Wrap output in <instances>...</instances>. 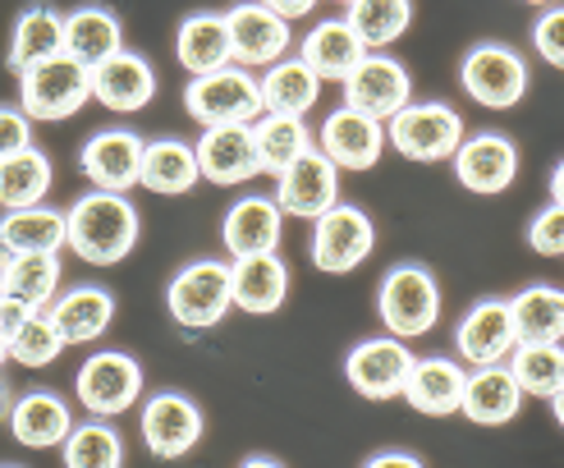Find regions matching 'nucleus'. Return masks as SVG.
<instances>
[{"label": "nucleus", "mask_w": 564, "mask_h": 468, "mask_svg": "<svg viewBox=\"0 0 564 468\" xmlns=\"http://www.w3.org/2000/svg\"><path fill=\"white\" fill-rule=\"evenodd\" d=\"M138 230H143V220H138V207L124 193L93 188L65 211V248L88 266L124 262L138 243Z\"/></svg>", "instance_id": "f257e3e1"}, {"label": "nucleus", "mask_w": 564, "mask_h": 468, "mask_svg": "<svg viewBox=\"0 0 564 468\" xmlns=\"http://www.w3.org/2000/svg\"><path fill=\"white\" fill-rule=\"evenodd\" d=\"M377 317L386 336L394 340H422L441 322V285L422 262H400L381 275L377 285Z\"/></svg>", "instance_id": "f03ea898"}, {"label": "nucleus", "mask_w": 564, "mask_h": 468, "mask_svg": "<svg viewBox=\"0 0 564 468\" xmlns=\"http://www.w3.org/2000/svg\"><path fill=\"white\" fill-rule=\"evenodd\" d=\"M88 101H93V74L65 51L19 74V110L28 120H42V124L69 120Z\"/></svg>", "instance_id": "7ed1b4c3"}, {"label": "nucleus", "mask_w": 564, "mask_h": 468, "mask_svg": "<svg viewBox=\"0 0 564 468\" xmlns=\"http://www.w3.org/2000/svg\"><path fill=\"white\" fill-rule=\"evenodd\" d=\"M143 363H138L133 353L124 349H93L88 358H83V368L74 377V395L83 404V413L88 418H120V413H129L138 400H143Z\"/></svg>", "instance_id": "20e7f679"}, {"label": "nucleus", "mask_w": 564, "mask_h": 468, "mask_svg": "<svg viewBox=\"0 0 564 468\" xmlns=\"http://www.w3.org/2000/svg\"><path fill=\"white\" fill-rule=\"evenodd\" d=\"M165 308H171L175 326L184 330H212L235 308V285H230V262L225 258H197L175 271V281L165 285Z\"/></svg>", "instance_id": "39448f33"}, {"label": "nucleus", "mask_w": 564, "mask_h": 468, "mask_svg": "<svg viewBox=\"0 0 564 468\" xmlns=\"http://www.w3.org/2000/svg\"><path fill=\"white\" fill-rule=\"evenodd\" d=\"M386 143L409 161H449L464 143V116L445 101H409L386 120Z\"/></svg>", "instance_id": "423d86ee"}, {"label": "nucleus", "mask_w": 564, "mask_h": 468, "mask_svg": "<svg viewBox=\"0 0 564 468\" xmlns=\"http://www.w3.org/2000/svg\"><path fill=\"white\" fill-rule=\"evenodd\" d=\"M184 110L212 129V124H252L262 116V92H258V74L225 65L216 74H197L184 88Z\"/></svg>", "instance_id": "0eeeda50"}, {"label": "nucleus", "mask_w": 564, "mask_h": 468, "mask_svg": "<svg viewBox=\"0 0 564 468\" xmlns=\"http://www.w3.org/2000/svg\"><path fill=\"white\" fill-rule=\"evenodd\" d=\"M377 248V226L372 216L354 207V203H335L330 211H322L313 220V243H307V258L326 275H349L372 258Z\"/></svg>", "instance_id": "6e6552de"}, {"label": "nucleus", "mask_w": 564, "mask_h": 468, "mask_svg": "<svg viewBox=\"0 0 564 468\" xmlns=\"http://www.w3.org/2000/svg\"><path fill=\"white\" fill-rule=\"evenodd\" d=\"M464 92L487 110H514L528 97V61L505 42H477L459 61Z\"/></svg>", "instance_id": "1a4fd4ad"}, {"label": "nucleus", "mask_w": 564, "mask_h": 468, "mask_svg": "<svg viewBox=\"0 0 564 468\" xmlns=\"http://www.w3.org/2000/svg\"><path fill=\"white\" fill-rule=\"evenodd\" d=\"M225 28H230V65L239 69H271L294 46L290 19L267 10L262 0H239L235 10H225Z\"/></svg>", "instance_id": "9d476101"}, {"label": "nucleus", "mask_w": 564, "mask_h": 468, "mask_svg": "<svg viewBox=\"0 0 564 468\" xmlns=\"http://www.w3.org/2000/svg\"><path fill=\"white\" fill-rule=\"evenodd\" d=\"M413 349L409 340H394V336H372V340H358L349 353H345V381L362 400H400L404 395V381H409V368H413Z\"/></svg>", "instance_id": "9b49d317"}, {"label": "nucleus", "mask_w": 564, "mask_h": 468, "mask_svg": "<svg viewBox=\"0 0 564 468\" xmlns=\"http://www.w3.org/2000/svg\"><path fill=\"white\" fill-rule=\"evenodd\" d=\"M138 432H143V446L156 459H184L207 432V418L188 395L180 391H152L143 400V418H138Z\"/></svg>", "instance_id": "f8f14e48"}, {"label": "nucleus", "mask_w": 564, "mask_h": 468, "mask_svg": "<svg viewBox=\"0 0 564 468\" xmlns=\"http://www.w3.org/2000/svg\"><path fill=\"white\" fill-rule=\"evenodd\" d=\"M449 161H455V179L468 193H477V198H500V193H510L514 179H519V148H514V138H505L496 129L464 133L459 152Z\"/></svg>", "instance_id": "ddd939ff"}, {"label": "nucleus", "mask_w": 564, "mask_h": 468, "mask_svg": "<svg viewBox=\"0 0 564 468\" xmlns=\"http://www.w3.org/2000/svg\"><path fill=\"white\" fill-rule=\"evenodd\" d=\"M514 349H519V330L510 317V298H477L455 326V353L468 368L510 363Z\"/></svg>", "instance_id": "4468645a"}, {"label": "nucleus", "mask_w": 564, "mask_h": 468, "mask_svg": "<svg viewBox=\"0 0 564 468\" xmlns=\"http://www.w3.org/2000/svg\"><path fill=\"white\" fill-rule=\"evenodd\" d=\"M409 101H413V78L386 51H368L362 65L345 78V106L362 110V116H372L381 124L394 116V110H404Z\"/></svg>", "instance_id": "2eb2a0df"}, {"label": "nucleus", "mask_w": 564, "mask_h": 468, "mask_svg": "<svg viewBox=\"0 0 564 468\" xmlns=\"http://www.w3.org/2000/svg\"><path fill=\"white\" fill-rule=\"evenodd\" d=\"M143 148L148 138H138L133 129H101L83 143L78 171L101 193H129L138 188V175H143Z\"/></svg>", "instance_id": "dca6fc26"}, {"label": "nucleus", "mask_w": 564, "mask_h": 468, "mask_svg": "<svg viewBox=\"0 0 564 468\" xmlns=\"http://www.w3.org/2000/svg\"><path fill=\"white\" fill-rule=\"evenodd\" d=\"M275 207L294 216V220H317L322 211H330L335 203H340V171L313 148L303 152L290 171L275 175Z\"/></svg>", "instance_id": "f3484780"}, {"label": "nucleus", "mask_w": 564, "mask_h": 468, "mask_svg": "<svg viewBox=\"0 0 564 468\" xmlns=\"http://www.w3.org/2000/svg\"><path fill=\"white\" fill-rule=\"evenodd\" d=\"M317 152L335 165V171H372L386 152V124L362 116L354 106H340L322 120Z\"/></svg>", "instance_id": "a211bd4d"}, {"label": "nucleus", "mask_w": 564, "mask_h": 468, "mask_svg": "<svg viewBox=\"0 0 564 468\" xmlns=\"http://www.w3.org/2000/svg\"><path fill=\"white\" fill-rule=\"evenodd\" d=\"M197 171L216 188H235L262 175L258 148H252V129L248 124H212L197 138Z\"/></svg>", "instance_id": "6ab92c4d"}, {"label": "nucleus", "mask_w": 564, "mask_h": 468, "mask_svg": "<svg viewBox=\"0 0 564 468\" xmlns=\"http://www.w3.org/2000/svg\"><path fill=\"white\" fill-rule=\"evenodd\" d=\"M280 230H285V211L275 207V198L248 193V198H235L230 211H225L220 243H225V253H230V262L258 258V253H280Z\"/></svg>", "instance_id": "aec40b11"}, {"label": "nucleus", "mask_w": 564, "mask_h": 468, "mask_svg": "<svg viewBox=\"0 0 564 468\" xmlns=\"http://www.w3.org/2000/svg\"><path fill=\"white\" fill-rule=\"evenodd\" d=\"M88 74H93V101L116 110V116H138L156 97V69L138 51H116Z\"/></svg>", "instance_id": "412c9836"}, {"label": "nucleus", "mask_w": 564, "mask_h": 468, "mask_svg": "<svg viewBox=\"0 0 564 468\" xmlns=\"http://www.w3.org/2000/svg\"><path fill=\"white\" fill-rule=\"evenodd\" d=\"M464 381H468V372L459 358L427 353V358H413L400 400H409V409H417L422 418H449V413H459V404H464Z\"/></svg>", "instance_id": "4be33fe9"}, {"label": "nucleus", "mask_w": 564, "mask_h": 468, "mask_svg": "<svg viewBox=\"0 0 564 468\" xmlns=\"http://www.w3.org/2000/svg\"><path fill=\"white\" fill-rule=\"evenodd\" d=\"M46 317L65 336V345H97L116 322V294L106 285H74L46 303Z\"/></svg>", "instance_id": "5701e85b"}, {"label": "nucleus", "mask_w": 564, "mask_h": 468, "mask_svg": "<svg viewBox=\"0 0 564 468\" xmlns=\"http://www.w3.org/2000/svg\"><path fill=\"white\" fill-rule=\"evenodd\" d=\"M6 427L23 450H61L65 436L74 432V409L55 391H28V395H14Z\"/></svg>", "instance_id": "b1692460"}, {"label": "nucleus", "mask_w": 564, "mask_h": 468, "mask_svg": "<svg viewBox=\"0 0 564 468\" xmlns=\"http://www.w3.org/2000/svg\"><path fill=\"white\" fill-rule=\"evenodd\" d=\"M523 400H528V395L519 391L514 372L505 368V363H491V368H473V372H468L459 413H464L468 423H477V427H505V423L519 418Z\"/></svg>", "instance_id": "393cba45"}, {"label": "nucleus", "mask_w": 564, "mask_h": 468, "mask_svg": "<svg viewBox=\"0 0 564 468\" xmlns=\"http://www.w3.org/2000/svg\"><path fill=\"white\" fill-rule=\"evenodd\" d=\"M362 55H368V46L358 42V33L345 19H322L307 28V37L299 42V61L322 83H345L362 65Z\"/></svg>", "instance_id": "a878e982"}, {"label": "nucleus", "mask_w": 564, "mask_h": 468, "mask_svg": "<svg viewBox=\"0 0 564 468\" xmlns=\"http://www.w3.org/2000/svg\"><path fill=\"white\" fill-rule=\"evenodd\" d=\"M230 285H235V308L252 317H271L285 308L290 298V266L280 253H258L230 262Z\"/></svg>", "instance_id": "bb28decb"}, {"label": "nucleus", "mask_w": 564, "mask_h": 468, "mask_svg": "<svg viewBox=\"0 0 564 468\" xmlns=\"http://www.w3.org/2000/svg\"><path fill=\"white\" fill-rule=\"evenodd\" d=\"M258 92H262L267 116H294V120H303L307 110L322 101V78L307 69L299 55H285V61H275L271 69H262Z\"/></svg>", "instance_id": "cd10ccee"}, {"label": "nucleus", "mask_w": 564, "mask_h": 468, "mask_svg": "<svg viewBox=\"0 0 564 468\" xmlns=\"http://www.w3.org/2000/svg\"><path fill=\"white\" fill-rule=\"evenodd\" d=\"M116 51H124V23L116 19V10L83 6L65 14V55H74L83 69H97Z\"/></svg>", "instance_id": "c85d7f7f"}, {"label": "nucleus", "mask_w": 564, "mask_h": 468, "mask_svg": "<svg viewBox=\"0 0 564 468\" xmlns=\"http://www.w3.org/2000/svg\"><path fill=\"white\" fill-rule=\"evenodd\" d=\"M203 179L197 171V152L184 143V138H152L143 148V175H138V188L156 193V198H180V193H193V184Z\"/></svg>", "instance_id": "c756f323"}, {"label": "nucleus", "mask_w": 564, "mask_h": 468, "mask_svg": "<svg viewBox=\"0 0 564 468\" xmlns=\"http://www.w3.org/2000/svg\"><path fill=\"white\" fill-rule=\"evenodd\" d=\"M65 248V211L61 207H19L0 216V253H61Z\"/></svg>", "instance_id": "7c9ffc66"}, {"label": "nucleus", "mask_w": 564, "mask_h": 468, "mask_svg": "<svg viewBox=\"0 0 564 468\" xmlns=\"http://www.w3.org/2000/svg\"><path fill=\"white\" fill-rule=\"evenodd\" d=\"M175 55L188 69V78L216 74L230 65V28H225V14H212V10L188 14L175 33Z\"/></svg>", "instance_id": "2f4dec72"}, {"label": "nucleus", "mask_w": 564, "mask_h": 468, "mask_svg": "<svg viewBox=\"0 0 564 468\" xmlns=\"http://www.w3.org/2000/svg\"><path fill=\"white\" fill-rule=\"evenodd\" d=\"M510 317L519 345H564V290L523 285L519 294H510Z\"/></svg>", "instance_id": "473e14b6"}, {"label": "nucleus", "mask_w": 564, "mask_h": 468, "mask_svg": "<svg viewBox=\"0 0 564 468\" xmlns=\"http://www.w3.org/2000/svg\"><path fill=\"white\" fill-rule=\"evenodd\" d=\"M65 51V14H55L51 6H28L14 19V33H10V51L6 61L14 74H23L28 65L51 61V55Z\"/></svg>", "instance_id": "72a5a7b5"}, {"label": "nucleus", "mask_w": 564, "mask_h": 468, "mask_svg": "<svg viewBox=\"0 0 564 468\" xmlns=\"http://www.w3.org/2000/svg\"><path fill=\"white\" fill-rule=\"evenodd\" d=\"M248 129H252V148H258V165L267 175L290 171L303 152L317 148L313 129H307L303 120H294V116H267V110H262V116L252 120Z\"/></svg>", "instance_id": "f704fd0d"}, {"label": "nucleus", "mask_w": 564, "mask_h": 468, "mask_svg": "<svg viewBox=\"0 0 564 468\" xmlns=\"http://www.w3.org/2000/svg\"><path fill=\"white\" fill-rule=\"evenodd\" d=\"M51 156L42 148H23L14 156L0 161V211H19V207H37L51 193Z\"/></svg>", "instance_id": "c9c22d12"}, {"label": "nucleus", "mask_w": 564, "mask_h": 468, "mask_svg": "<svg viewBox=\"0 0 564 468\" xmlns=\"http://www.w3.org/2000/svg\"><path fill=\"white\" fill-rule=\"evenodd\" d=\"M61 275H65L61 253H14V258H6V290L0 294L28 303V308H46V303L61 294Z\"/></svg>", "instance_id": "e433bc0d"}, {"label": "nucleus", "mask_w": 564, "mask_h": 468, "mask_svg": "<svg viewBox=\"0 0 564 468\" xmlns=\"http://www.w3.org/2000/svg\"><path fill=\"white\" fill-rule=\"evenodd\" d=\"M345 23L358 33V42L368 51H386L394 46L409 23H413V0H354V6H345Z\"/></svg>", "instance_id": "4c0bfd02"}, {"label": "nucleus", "mask_w": 564, "mask_h": 468, "mask_svg": "<svg viewBox=\"0 0 564 468\" xmlns=\"http://www.w3.org/2000/svg\"><path fill=\"white\" fill-rule=\"evenodd\" d=\"M61 459L65 468H124V436L106 418L74 423V432L61 446Z\"/></svg>", "instance_id": "58836bf2"}, {"label": "nucleus", "mask_w": 564, "mask_h": 468, "mask_svg": "<svg viewBox=\"0 0 564 468\" xmlns=\"http://www.w3.org/2000/svg\"><path fill=\"white\" fill-rule=\"evenodd\" d=\"M505 368L514 372L523 395L551 400L560 385H564V345H519Z\"/></svg>", "instance_id": "ea45409f"}, {"label": "nucleus", "mask_w": 564, "mask_h": 468, "mask_svg": "<svg viewBox=\"0 0 564 468\" xmlns=\"http://www.w3.org/2000/svg\"><path fill=\"white\" fill-rule=\"evenodd\" d=\"M65 349L69 345H65L61 330H55V322L46 317V308L28 313V322L19 326V336L10 340V358H14L19 368H51Z\"/></svg>", "instance_id": "a19ab883"}, {"label": "nucleus", "mask_w": 564, "mask_h": 468, "mask_svg": "<svg viewBox=\"0 0 564 468\" xmlns=\"http://www.w3.org/2000/svg\"><path fill=\"white\" fill-rule=\"evenodd\" d=\"M528 243H532V253H542V258H564V207L560 203L542 207L528 220Z\"/></svg>", "instance_id": "79ce46f5"}, {"label": "nucleus", "mask_w": 564, "mask_h": 468, "mask_svg": "<svg viewBox=\"0 0 564 468\" xmlns=\"http://www.w3.org/2000/svg\"><path fill=\"white\" fill-rule=\"evenodd\" d=\"M532 46H538L546 65L564 69V6H546L538 14V23H532Z\"/></svg>", "instance_id": "37998d69"}, {"label": "nucleus", "mask_w": 564, "mask_h": 468, "mask_svg": "<svg viewBox=\"0 0 564 468\" xmlns=\"http://www.w3.org/2000/svg\"><path fill=\"white\" fill-rule=\"evenodd\" d=\"M23 148H33V120L19 106H0V161Z\"/></svg>", "instance_id": "c03bdc74"}, {"label": "nucleus", "mask_w": 564, "mask_h": 468, "mask_svg": "<svg viewBox=\"0 0 564 468\" xmlns=\"http://www.w3.org/2000/svg\"><path fill=\"white\" fill-rule=\"evenodd\" d=\"M28 313H37V308H28V303L0 294V345H6V353H10V340L19 336V326L28 322Z\"/></svg>", "instance_id": "a18cd8bd"}, {"label": "nucleus", "mask_w": 564, "mask_h": 468, "mask_svg": "<svg viewBox=\"0 0 564 468\" xmlns=\"http://www.w3.org/2000/svg\"><path fill=\"white\" fill-rule=\"evenodd\" d=\"M362 468H427V464H422L413 450H381V455H372Z\"/></svg>", "instance_id": "49530a36"}, {"label": "nucleus", "mask_w": 564, "mask_h": 468, "mask_svg": "<svg viewBox=\"0 0 564 468\" xmlns=\"http://www.w3.org/2000/svg\"><path fill=\"white\" fill-rule=\"evenodd\" d=\"M262 6H267V10H275L280 19H290V23H294V19H307V14H313V10L322 6V0H262Z\"/></svg>", "instance_id": "de8ad7c7"}, {"label": "nucleus", "mask_w": 564, "mask_h": 468, "mask_svg": "<svg viewBox=\"0 0 564 468\" xmlns=\"http://www.w3.org/2000/svg\"><path fill=\"white\" fill-rule=\"evenodd\" d=\"M10 409H14V391H10V381H0V427L10 423Z\"/></svg>", "instance_id": "09e8293b"}, {"label": "nucleus", "mask_w": 564, "mask_h": 468, "mask_svg": "<svg viewBox=\"0 0 564 468\" xmlns=\"http://www.w3.org/2000/svg\"><path fill=\"white\" fill-rule=\"evenodd\" d=\"M551 198L564 207V161L555 165V171H551Z\"/></svg>", "instance_id": "8fccbe9b"}, {"label": "nucleus", "mask_w": 564, "mask_h": 468, "mask_svg": "<svg viewBox=\"0 0 564 468\" xmlns=\"http://www.w3.org/2000/svg\"><path fill=\"white\" fill-rule=\"evenodd\" d=\"M239 468H285V464H280V459H271V455H248Z\"/></svg>", "instance_id": "3c124183"}, {"label": "nucleus", "mask_w": 564, "mask_h": 468, "mask_svg": "<svg viewBox=\"0 0 564 468\" xmlns=\"http://www.w3.org/2000/svg\"><path fill=\"white\" fill-rule=\"evenodd\" d=\"M546 404H551V413H555V423L564 427V385H560V391H555V395H551Z\"/></svg>", "instance_id": "603ef678"}, {"label": "nucleus", "mask_w": 564, "mask_h": 468, "mask_svg": "<svg viewBox=\"0 0 564 468\" xmlns=\"http://www.w3.org/2000/svg\"><path fill=\"white\" fill-rule=\"evenodd\" d=\"M523 6H542L546 10V6H555V0H523Z\"/></svg>", "instance_id": "864d4df0"}, {"label": "nucleus", "mask_w": 564, "mask_h": 468, "mask_svg": "<svg viewBox=\"0 0 564 468\" xmlns=\"http://www.w3.org/2000/svg\"><path fill=\"white\" fill-rule=\"evenodd\" d=\"M0 290H6V258H0Z\"/></svg>", "instance_id": "5fc2aeb1"}, {"label": "nucleus", "mask_w": 564, "mask_h": 468, "mask_svg": "<svg viewBox=\"0 0 564 468\" xmlns=\"http://www.w3.org/2000/svg\"><path fill=\"white\" fill-rule=\"evenodd\" d=\"M6 358H10V353H6V345H0V368H6Z\"/></svg>", "instance_id": "6e6d98bb"}, {"label": "nucleus", "mask_w": 564, "mask_h": 468, "mask_svg": "<svg viewBox=\"0 0 564 468\" xmlns=\"http://www.w3.org/2000/svg\"><path fill=\"white\" fill-rule=\"evenodd\" d=\"M330 6H354V0H330Z\"/></svg>", "instance_id": "4d7b16f0"}, {"label": "nucleus", "mask_w": 564, "mask_h": 468, "mask_svg": "<svg viewBox=\"0 0 564 468\" xmlns=\"http://www.w3.org/2000/svg\"><path fill=\"white\" fill-rule=\"evenodd\" d=\"M0 468H23V464H0Z\"/></svg>", "instance_id": "13d9d810"}]
</instances>
